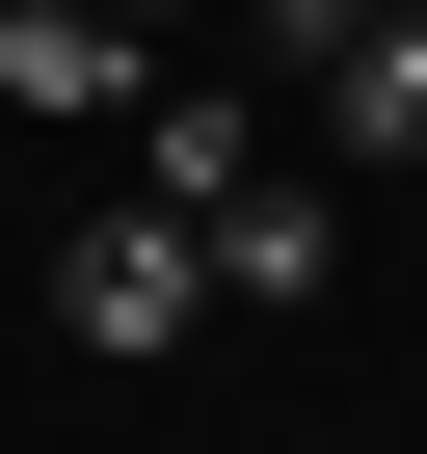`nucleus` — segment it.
I'll use <instances>...</instances> for the list:
<instances>
[{"instance_id":"nucleus-5","label":"nucleus","mask_w":427,"mask_h":454,"mask_svg":"<svg viewBox=\"0 0 427 454\" xmlns=\"http://www.w3.org/2000/svg\"><path fill=\"white\" fill-rule=\"evenodd\" d=\"M134 27H187V0H134Z\"/></svg>"},{"instance_id":"nucleus-4","label":"nucleus","mask_w":427,"mask_h":454,"mask_svg":"<svg viewBox=\"0 0 427 454\" xmlns=\"http://www.w3.org/2000/svg\"><path fill=\"white\" fill-rule=\"evenodd\" d=\"M321 134L347 160H427V0H374V27L321 54Z\"/></svg>"},{"instance_id":"nucleus-2","label":"nucleus","mask_w":427,"mask_h":454,"mask_svg":"<svg viewBox=\"0 0 427 454\" xmlns=\"http://www.w3.org/2000/svg\"><path fill=\"white\" fill-rule=\"evenodd\" d=\"M107 107H160L134 0H0V134H107Z\"/></svg>"},{"instance_id":"nucleus-1","label":"nucleus","mask_w":427,"mask_h":454,"mask_svg":"<svg viewBox=\"0 0 427 454\" xmlns=\"http://www.w3.org/2000/svg\"><path fill=\"white\" fill-rule=\"evenodd\" d=\"M187 294H214V214L187 187H107L81 241H54V321L81 348H187Z\"/></svg>"},{"instance_id":"nucleus-3","label":"nucleus","mask_w":427,"mask_h":454,"mask_svg":"<svg viewBox=\"0 0 427 454\" xmlns=\"http://www.w3.org/2000/svg\"><path fill=\"white\" fill-rule=\"evenodd\" d=\"M214 294H268V321H321V294H347V214L241 160V187H214Z\"/></svg>"}]
</instances>
